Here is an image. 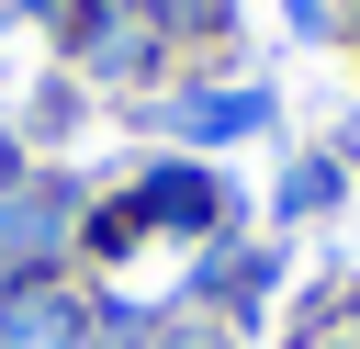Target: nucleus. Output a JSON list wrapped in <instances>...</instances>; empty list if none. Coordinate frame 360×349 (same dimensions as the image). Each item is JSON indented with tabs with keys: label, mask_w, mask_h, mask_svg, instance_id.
<instances>
[{
	"label": "nucleus",
	"mask_w": 360,
	"mask_h": 349,
	"mask_svg": "<svg viewBox=\"0 0 360 349\" xmlns=\"http://www.w3.org/2000/svg\"><path fill=\"white\" fill-rule=\"evenodd\" d=\"M56 236H68V203H56L45 180L0 203V270H34V259H56Z\"/></svg>",
	"instance_id": "1"
},
{
	"label": "nucleus",
	"mask_w": 360,
	"mask_h": 349,
	"mask_svg": "<svg viewBox=\"0 0 360 349\" xmlns=\"http://www.w3.org/2000/svg\"><path fill=\"white\" fill-rule=\"evenodd\" d=\"M79 338H90V304H68V293L0 304V349H79Z\"/></svg>",
	"instance_id": "2"
},
{
	"label": "nucleus",
	"mask_w": 360,
	"mask_h": 349,
	"mask_svg": "<svg viewBox=\"0 0 360 349\" xmlns=\"http://www.w3.org/2000/svg\"><path fill=\"white\" fill-rule=\"evenodd\" d=\"M214 214H225V180H202V169H158L146 203H135L124 225H214Z\"/></svg>",
	"instance_id": "3"
},
{
	"label": "nucleus",
	"mask_w": 360,
	"mask_h": 349,
	"mask_svg": "<svg viewBox=\"0 0 360 349\" xmlns=\"http://www.w3.org/2000/svg\"><path fill=\"white\" fill-rule=\"evenodd\" d=\"M169 124L202 135V146H225V135H259L270 101H259V90H191V101H169Z\"/></svg>",
	"instance_id": "4"
},
{
	"label": "nucleus",
	"mask_w": 360,
	"mask_h": 349,
	"mask_svg": "<svg viewBox=\"0 0 360 349\" xmlns=\"http://www.w3.org/2000/svg\"><path fill=\"white\" fill-rule=\"evenodd\" d=\"M326 191H338V169H326V158H315V169H292V180H281V214H315V203H326Z\"/></svg>",
	"instance_id": "5"
},
{
	"label": "nucleus",
	"mask_w": 360,
	"mask_h": 349,
	"mask_svg": "<svg viewBox=\"0 0 360 349\" xmlns=\"http://www.w3.org/2000/svg\"><path fill=\"white\" fill-rule=\"evenodd\" d=\"M146 349H225V338H180V326H158V338H146Z\"/></svg>",
	"instance_id": "6"
},
{
	"label": "nucleus",
	"mask_w": 360,
	"mask_h": 349,
	"mask_svg": "<svg viewBox=\"0 0 360 349\" xmlns=\"http://www.w3.org/2000/svg\"><path fill=\"white\" fill-rule=\"evenodd\" d=\"M349 338H360V315H349Z\"/></svg>",
	"instance_id": "7"
}]
</instances>
